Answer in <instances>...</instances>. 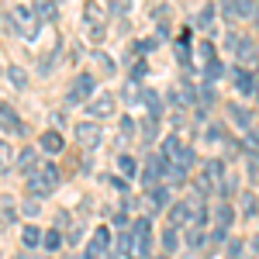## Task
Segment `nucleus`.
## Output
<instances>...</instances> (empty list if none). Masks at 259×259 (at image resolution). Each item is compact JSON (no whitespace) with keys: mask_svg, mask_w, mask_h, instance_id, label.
<instances>
[{"mask_svg":"<svg viewBox=\"0 0 259 259\" xmlns=\"http://www.w3.org/2000/svg\"><path fill=\"white\" fill-rule=\"evenodd\" d=\"M38 14H35V7H28V4H18V7H11V28L21 35V38H35V31H38Z\"/></svg>","mask_w":259,"mask_h":259,"instance_id":"obj_2","label":"nucleus"},{"mask_svg":"<svg viewBox=\"0 0 259 259\" xmlns=\"http://www.w3.org/2000/svg\"><path fill=\"white\" fill-rule=\"evenodd\" d=\"M131 128H135V125H131V118H121V131H125V135H131Z\"/></svg>","mask_w":259,"mask_h":259,"instance_id":"obj_37","label":"nucleus"},{"mask_svg":"<svg viewBox=\"0 0 259 259\" xmlns=\"http://www.w3.org/2000/svg\"><path fill=\"white\" fill-rule=\"evenodd\" d=\"M35 14H38V21H56L59 18V7H56V0H42V4L35 7Z\"/></svg>","mask_w":259,"mask_h":259,"instance_id":"obj_14","label":"nucleus"},{"mask_svg":"<svg viewBox=\"0 0 259 259\" xmlns=\"http://www.w3.org/2000/svg\"><path fill=\"white\" fill-rule=\"evenodd\" d=\"M11 166H14V149H11L4 138H0V173H7Z\"/></svg>","mask_w":259,"mask_h":259,"instance_id":"obj_17","label":"nucleus"},{"mask_svg":"<svg viewBox=\"0 0 259 259\" xmlns=\"http://www.w3.org/2000/svg\"><path fill=\"white\" fill-rule=\"evenodd\" d=\"M228 18H256V0H221Z\"/></svg>","mask_w":259,"mask_h":259,"instance_id":"obj_9","label":"nucleus"},{"mask_svg":"<svg viewBox=\"0 0 259 259\" xmlns=\"http://www.w3.org/2000/svg\"><path fill=\"white\" fill-rule=\"evenodd\" d=\"M7 80H11L18 90H28V73H24L21 66H11V69H7Z\"/></svg>","mask_w":259,"mask_h":259,"instance_id":"obj_18","label":"nucleus"},{"mask_svg":"<svg viewBox=\"0 0 259 259\" xmlns=\"http://www.w3.org/2000/svg\"><path fill=\"white\" fill-rule=\"evenodd\" d=\"M211 21H214V7H211V4H204V11L197 14V24H201V28H211Z\"/></svg>","mask_w":259,"mask_h":259,"instance_id":"obj_26","label":"nucleus"},{"mask_svg":"<svg viewBox=\"0 0 259 259\" xmlns=\"http://www.w3.org/2000/svg\"><path fill=\"white\" fill-rule=\"evenodd\" d=\"M149 204H152V211L169 207V190H166V187H152V190H149Z\"/></svg>","mask_w":259,"mask_h":259,"instance_id":"obj_12","label":"nucleus"},{"mask_svg":"<svg viewBox=\"0 0 259 259\" xmlns=\"http://www.w3.org/2000/svg\"><path fill=\"white\" fill-rule=\"evenodd\" d=\"M118 169H121L125 176H135V169H138V166H135V159H131V156H118Z\"/></svg>","mask_w":259,"mask_h":259,"instance_id":"obj_24","label":"nucleus"},{"mask_svg":"<svg viewBox=\"0 0 259 259\" xmlns=\"http://www.w3.org/2000/svg\"><path fill=\"white\" fill-rule=\"evenodd\" d=\"M207 76H211V80H214V76H221V62H214V59L207 62Z\"/></svg>","mask_w":259,"mask_h":259,"instance_id":"obj_33","label":"nucleus"},{"mask_svg":"<svg viewBox=\"0 0 259 259\" xmlns=\"http://www.w3.org/2000/svg\"><path fill=\"white\" fill-rule=\"evenodd\" d=\"M42 235H45V232H42L38 225H28V228L21 232V242H24L28 249H35V245H42Z\"/></svg>","mask_w":259,"mask_h":259,"instance_id":"obj_15","label":"nucleus"},{"mask_svg":"<svg viewBox=\"0 0 259 259\" xmlns=\"http://www.w3.org/2000/svg\"><path fill=\"white\" fill-rule=\"evenodd\" d=\"M142 104H145V107H149V111H152V118L159 114V97H156L152 90H145V97H142Z\"/></svg>","mask_w":259,"mask_h":259,"instance_id":"obj_25","label":"nucleus"},{"mask_svg":"<svg viewBox=\"0 0 259 259\" xmlns=\"http://www.w3.org/2000/svg\"><path fill=\"white\" fill-rule=\"evenodd\" d=\"M163 156L173 163V166H194V149H187V145H180V138L176 135H169L166 142H163Z\"/></svg>","mask_w":259,"mask_h":259,"instance_id":"obj_3","label":"nucleus"},{"mask_svg":"<svg viewBox=\"0 0 259 259\" xmlns=\"http://www.w3.org/2000/svg\"><path fill=\"white\" fill-rule=\"evenodd\" d=\"M166 180L180 187V183H187V169H183V166H173V163H169V169H166Z\"/></svg>","mask_w":259,"mask_h":259,"instance_id":"obj_22","label":"nucleus"},{"mask_svg":"<svg viewBox=\"0 0 259 259\" xmlns=\"http://www.w3.org/2000/svg\"><path fill=\"white\" fill-rule=\"evenodd\" d=\"M142 73H145V62H142V59H138V62H135V69H131V76H135V80H138V76H142Z\"/></svg>","mask_w":259,"mask_h":259,"instance_id":"obj_36","label":"nucleus"},{"mask_svg":"<svg viewBox=\"0 0 259 259\" xmlns=\"http://www.w3.org/2000/svg\"><path fill=\"white\" fill-rule=\"evenodd\" d=\"M0 131H11V135H24V121L18 118V111L0 104Z\"/></svg>","mask_w":259,"mask_h":259,"instance_id":"obj_6","label":"nucleus"},{"mask_svg":"<svg viewBox=\"0 0 259 259\" xmlns=\"http://www.w3.org/2000/svg\"><path fill=\"white\" fill-rule=\"evenodd\" d=\"M56 187H59V169H56L52 163H45L42 169H35V173L28 176V194H31V197H49Z\"/></svg>","mask_w":259,"mask_h":259,"instance_id":"obj_1","label":"nucleus"},{"mask_svg":"<svg viewBox=\"0 0 259 259\" xmlns=\"http://www.w3.org/2000/svg\"><path fill=\"white\" fill-rule=\"evenodd\" d=\"M38 145H42L49 156H56V152H62V149H66V138H62L59 131H42V135H38Z\"/></svg>","mask_w":259,"mask_h":259,"instance_id":"obj_10","label":"nucleus"},{"mask_svg":"<svg viewBox=\"0 0 259 259\" xmlns=\"http://www.w3.org/2000/svg\"><path fill=\"white\" fill-rule=\"evenodd\" d=\"M235 87H239V93H252V90H256L252 76H249V73H242V69H235Z\"/></svg>","mask_w":259,"mask_h":259,"instance_id":"obj_19","label":"nucleus"},{"mask_svg":"<svg viewBox=\"0 0 259 259\" xmlns=\"http://www.w3.org/2000/svg\"><path fill=\"white\" fill-rule=\"evenodd\" d=\"M87 107H90V118L93 121H104V118H111L118 111V100H114V93H97Z\"/></svg>","mask_w":259,"mask_h":259,"instance_id":"obj_5","label":"nucleus"},{"mask_svg":"<svg viewBox=\"0 0 259 259\" xmlns=\"http://www.w3.org/2000/svg\"><path fill=\"white\" fill-rule=\"evenodd\" d=\"M93 66L100 69V76H114V73H118V69H114V59L104 56V52H97V56H93Z\"/></svg>","mask_w":259,"mask_h":259,"instance_id":"obj_16","label":"nucleus"},{"mask_svg":"<svg viewBox=\"0 0 259 259\" xmlns=\"http://www.w3.org/2000/svg\"><path fill=\"white\" fill-rule=\"evenodd\" d=\"M232 218H235V211H232L228 204H221V207H218V228H221V232H228Z\"/></svg>","mask_w":259,"mask_h":259,"instance_id":"obj_20","label":"nucleus"},{"mask_svg":"<svg viewBox=\"0 0 259 259\" xmlns=\"http://www.w3.org/2000/svg\"><path fill=\"white\" fill-rule=\"evenodd\" d=\"M83 21H87L90 28H104V7L90 0V4H87V11H83Z\"/></svg>","mask_w":259,"mask_h":259,"instance_id":"obj_11","label":"nucleus"},{"mask_svg":"<svg viewBox=\"0 0 259 259\" xmlns=\"http://www.w3.org/2000/svg\"><path fill=\"white\" fill-rule=\"evenodd\" d=\"M142 135H145V142H156V118H149V121H145Z\"/></svg>","mask_w":259,"mask_h":259,"instance_id":"obj_31","label":"nucleus"},{"mask_svg":"<svg viewBox=\"0 0 259 259\" xmlns=\"http://www.w3.org/2000/svg\"><path fill=\"white\" fill-rule=\"evenodd\" d=\"M232 121H235L239 128H249V125H252V114H249L245 107H239V104H235V107H232Z\"/></svg>","mask_w":259,"mask_h":259,"instance_id":"obj_21","label":"nucleus"},{"mask_svg":"<svg viewBox=\"0 0 259 259\" xmlns=\"http://www.w3.org/2000/svg\"><path fill=\"white\" fill-rule=\"evenodd\" d=\"M249 145H259V128H249Z\"/></svg>","mask_w":259,"mask_h":259,"instance_id":"obj_38","label":"nucleus"},{"mask_svg":"<svg viewBox=\"0 0 259 259\" xmlns=\"http://www.w3.org/2000/svg\"><path fill=\"white\" fill-rule=\"evenodd\" d=\"M93 93H97L93 76H90V73H80V76L73 80V87H69V104H90Z\"/></svg>","mask_w":259,"mask_h":259,"instance_id":"obj_4","label":"nucleus"},{"mask_svg":"<svg viewBox=\"0 0 259 259\" xmlns=\"http://www.w3.org/2000/svg\"><path fill=\"white\" fill-rule=\"evenodd\" d=\"M187 242H190V245H194V249H197V245H201V242H207V235H204V228H194V232H190V235H187Z\"/></svg>","mask_w":259,"mask_h":259,"instance_id":"obj_30","label":"nucleus"},{"mask_svg":"<svg viewBox=\"0 0 259 259\" xmlns=\"http://www.w3.org/2000/svg\"><path fill=\"white\" fill-rule=\"evenodd\" d=\"M76 138H80V145L83 149H93V145L100 142V125L90 118V121H80L76 125Z\"/></svg>","mask_w":259,"mask_h":259,"instance_id":"obj_7","label":"nucleus"},{"mask_svg":"<svg viewBox=\"0 0 259 259\" xmlns=\"http://www.w3.org/2000/svg\"><path fill=\"white\" fill-rule=\"evenodd\" d=\"M21 211H24V214H28V218H31V214H38V201H28V204H24V207H21Z\"/></svg>","mask_w":259,"mask_h":259,"instance_id":"obj_34","label":"nucleus"},{"mask_svg":"<svg viewBox=\"0 0 259 259\" xmlns=\"http://www.w3.org/2000/svg\"><path fill=\"white\" fill-rule=\"evenodd\" d=\"M221 173H225V163H221V159H207V163H204V180H201V190H204V194L221 183Z\"/></svg>","mask_w":259,"mask_h":259,"instance_id":"obj_8","label":"nucleus"},{"mask_svg":"<svg viewBox=\"0 0 259 259\" xmlns=\"http://www.w3.org/2000/svg\"><path fill=\"white\" fill-rule=\"evenodd\" d=\"M42 245H45V249H52V252H56V249H59V245H62V235H59V232H56V228H52V232H45V235H42Z\"/></svg>","mask_w":259,"mask_h":259,"instance_id":"obj_23","label":"nucleus"},{"mask_svg":"<svg viewBox=\"0 0 259 259\" xmlns=\"http://www.w3.org/2000/svg\"><path fill=\"white\" fill-rule=\"evenodd\" d=\"M176 245H180V235H176V228H169V232L163 235V249H166V252H173Z\"/></svg>","mask_w":259,"mask_h":259,"instance_id":"obj_27","label":"nucleus"},{"mask_svg":"<svg viewBox=\"0 0 259 259\" xmlns=\"http://www.w3.org/2000/svg\"><path fill=\"white\" fill-rule=\"evenodd\" d=\"M190 214H194V211L187 207V201H183V204H176V207L169 211V225H173V228H180V225H187V218H190Z\"/></svg>","mask_w":259,"mask_h":259,"instance_id":"obj_13","label":"nucleus"},{"mask_svg":"<svg viewBox=\"0 0 259 259\" xmlns=\"http://www.w3.org/2000/svg\"><path fill=\"white\" fill-rule=\"evenodd\" d=\"M18 166H21V169H31V166H35V149H24V152L18 156Z\"/></svg>","mask_w":259,"mask_h":259,"instance_id":"obj_28","label":"nucleus"},{"mask_svg":"<svg viewBox=\"0 0 259 259\" xmlns=\"http://www.w3.org/2000/svg\"><path fill=\"white\" fill-rule=\"evenodd\" d=\"M93 245L107 249V245H111V232H107V228H97V232H93Z\"/></svg>","mask_w":259,"mask_h":259,"instance_id":"obj_29","label":"nucleus"},{"mask_svg":"<svg viewBox=\"0 0 259 259\" xmlns=\"http://www.w3.org/2000/svg\"><path fill=\"white\" fill-rule=\"evenodd\" d=\"M83 259H104V249L90 242V245H87V256H83Z\"/></svg>","mask_w":259,"mask_h":259,"instance_id":"obj_32","label":"nucleus"},{"mask_svg":"<svg viewBox=\"0 0 259 259\" xmlns=\"http://www.w3.org/2000/svg\"><path fill=\"white\" fill-rule=\"evenodd\" d=\"M159 259H169V256H159Z\"/></svg>","mask_w":259,"mask_h":259,"instance_id":"obj_40","label":"nucleus"},{"mask_svg":"<svg viewBox=\"0 0 259 259\" xmlns=\"http://www.w3.org/2000/svg\"><path fill=\"white\" fill-rule=\"evenodd\" d=\"M252 93H256V97H259V80H256V90H252Z\"/></svg>","mask_w":259,"mask_h":259,"instance_id":"obj_39","label":"nucleus"},{"mask_svg":"<svg viewBox=\"0 0 259 259\" xmlns=\"http://www.w3.org/2000/svg\"><path fill=\"white\" fill-rule=\"evenodd\" d=\"M228 256L239 259V256H242V242H232V245H228Z\"/></svg>","mask_w":259,"mask_h":259,"instance_id":"obj_35","label":"nucleus"}]
</instances>
